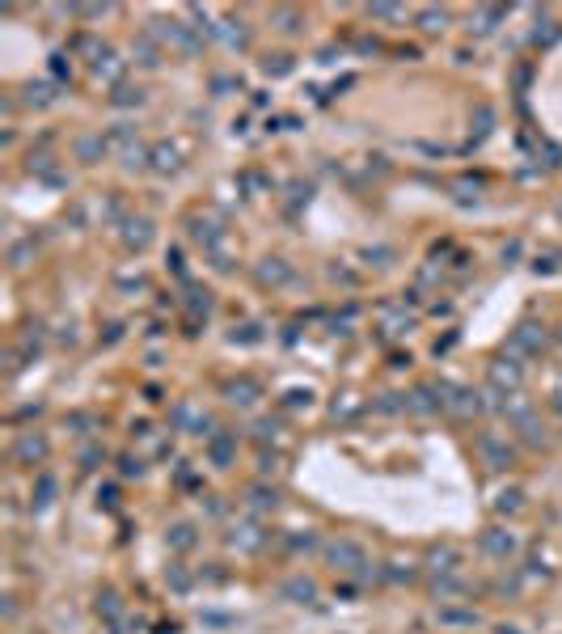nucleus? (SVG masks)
I'll list each match as a JSON object with an SVG mask.
<instances>
[{
  "mask_svg": "<svg viewBox=\"0 0 562 634\" xmlns=\"http://www.w3.org/2000/svg\"><path fill=\"white\" fill-rule=\"evenodd\" d=\"M478 448H482V457L491 461L495 470H507V466H511V448H507V444H499L495 435H482V444H478Z\"/></svg>",
  "mask_w": 562,
  "mask_h": 634,
  "instance_id": "obj_1",
  "label": "nucleus"
},
{
  "mask_svg": "<svg viewBox=\"0 0 562 634\" xmlns=\"http://www.w3.org/2000/svg\"><path fill=\"white\" fill-rule=\"evenodd\" d=\"M326 554H330V563H338V567H363V554H359L351 542H338V546H330Z\"/></svg>",
  "mask_w": 562,
  "mask_h": 634,
  "instance_id": "obj_2",
  "label": "nucleus"
},
{
  "mask_svg": "<svg viewBox=\"0 0 562 634\" xmlns=\"http://www.w3.org/2000/svg\"><path fill=\"white\" fill-rule=\"evenodd\" d=\"M149 237H153V225L149 220H127L123 225V241H127V246H136V250L149 246Z\"/></svg>",
  "mask_w": 562,
  "mask_h": 634,
  "instance_id": "obj_3",
  "label": "nucleus"
},
{
  "mask_svg": "<svg viewBox=\"0 0 562 634\" xmlns=\"http://www.w3.org/2000/svg\"><path fill=\"white\" fill-rule=\"evenodd\" d=\"M17 457H26V461L47 457V440H42V435H21V440H17Z\"/></svg>",
  "mask_w": 562,
  "mask_h": 634,
  "instance_id": "obj_4",
  "label": "nucleus"
},
{
  "mask_svg": "<svg viewBox=\"0 0 562 634\" xmlns=\"http://www.w3.org/2000/svg\"><path fill=\"white\" fill-rule=\"evenodd\" d=\"M102 153H106V140H102V136L77 140V157H81V161H93V157H102Z\"/></svg>",
  "mask_w": 562,
  "mask_h": 634,
  "instance_id": "obj_5",
  "label": "nucleus"
},
{
  "mask_svg": "<svg viewBox=\"0 0 562 634\" xmlns=\"http://www.w3.org/2000/svg\"><path fill=\"white\" fill-rule=\"evenodd\" d=\"M491 377H495V385H511V389H520V368H516V364H507V359H503V364H495V372H491Z\"/></svg>",
  "mask_w": 562,
  "mask_h": 634,
  "instance_id": "obj_6",
  "label": "nucleus"
},
{
  "mask_svg": "<svg viewBox=\"0 0 562 634\" xmlns=\"http://www.w3.org/2000/svg\"><path fill=\"white\" fill-rule=\"evenodd\" d=\"M283 596H296L301 605H309V600L317 596V588H313L309 579H292V583H283Z\"/></svg>",
  "mask_w": 562,
  "mask_h": 634,
  "instance_id": "obj_7",
  "label": "nucleus"
},
{
  "mask_svg": "<svg viewBox=\"0 0 562 634\" xmlns=\"http://www.w3.org/2000/svg\"><path fill=\"white\" fill-rule=\"evenodd\" d=\"M254 394H258V389H254L250 381H241V385H229V402H233V406H250V402H254Z\"/></svg>",
  "mask_w": 562,
  "mask_h": 634,
  "instance_id": "obj_8",
  "label": "nucleus"
},
{
  "mask_svg": "<svg viewBox=\"0 0 562 634\" xmlns=\"http://www.w3.org/2000/svg\"><path fill=\"white\" fill-rule=\"evenodd\" d=\"M486 550H491V554H507L511 546H516V542H511L507 537V533H499V529H491V533H486V542H482Z\"/></svg>",
  "mask_w": 562,
  "mask_h": 634,
  "instance_id": "obj_9",
  "label": "nucleus"
},
{
  "mask_svg": "<svg viewBox=\"0 0 562 634\" xmlns=\"http://www.w3.org/2000/svg\"><path fill=\"white\" fill-rule=\"evenodd\" d=\"M419 21H423V30H444L448 26V13L444 9H423Z\"/></svg>",
  "mask_w": 562,
  "mask_h": 634,
  "instance_id": "obj_10",
  "label": "nucleus"
},
{
  "mask_svg": "<svg viewBox=\"0 0 562 634\" xmlns=\"http://www.w3.org/2000/svg\"><path fill=\"white\" fill-rule=\"evenodd\" d=\"M26 102L30 106H47V102H55V93H51V85H30L26 89Z\"/></svg>",
  "mask_w": 562,
  "mask_h": 634,
  "instance_id": "obj_11",
  "label": "nucleus"
},
{
  "mask_svg": "<svg viewBox=\"0 0 562 634\" xmlns=\"http://www.w3.org/2000/svg\"><path fill=\"white\" fill-rule=\"evenodd\" d=\"M262 68H266V77H283V72H292V60L288 55H275V60H266Z\"/></svg>",
  "mask_w": 562,
  "mask_h": 634,
  "instance_id": "obj_12",
  "label": "nucleus"
},
{
  "mask_svg": "<svg viewBox=\"0 0 562 634\" xmlns=\"http://www.w3.org/2000/svg\"><path fill=\"white\" fill-rule=\"evenodd\" d=\"M250 503H254V507H275V491H262V486H254V491H250Z\"/></svg>",
  "mask_w": 562,
  "mask_h": 634,
  "instance_id": "obj_13",
  "label": "nucleus"
},
{
  "mask_svg": "<svg viewBox=\"0 0 562 634\" xmlns=\"http://www.w3.org/2000/svg\"><path fill=\"white\" fill-rule=\"evenodd\" d=\"M153 157H157V169H178V153L174 149H157Z\"/></svg>",
  "mask_w": 562,
  "mask_h": 634,
  "instance_id": "obj_14",
  "label": "nucleus"
},
{
  "mask_svg": "<svg viewBox=\"0 0 562 634\" xmlns=\"http://www.w3.org/2000/svg\"><path fill=\"white\" fill-rule=\"evenodd\" d=\"M491 123H495V114H491V106H478V140L491 131Z\"/></svg>",
  "mask_w": 562,
  "mask_h": 634,
  "instance_id": "obj_15",
  "label": "nucleus"
},
{
  "mask_svg": "<svg viewBox=\"0 0 562 634\" xmlns=\"http://www.w3.org/2000/svg\"><path fill=\"white\" fill-rule=\"evenodd\" d=\"M140 97H144L140 89H131V85H123V89H118V93H114V102H118V106H127V102H140Z\"/></svg>",
  "mask_w": 562,
  "mask_h": 634,
  "instance_id": "obj_16",
  "label": "nucleus"
},
{
  "mask_svg": "<svg viewBox=\"0 0 562 634\" xmlns=\"http://www.w3.org/2000/svg\"><path fill=\"white\" fill-rule=\"evenodd\" d=\"M258 275H262V279H275V283H279V279H288V266H279V262H271V266H262V271H258Z\"/></svg>",
  "mask_w": 562,
  "mask_h": 634,
  "instance_id": "obj_17",
  "label": "nucleus"
},
{
  "mask_svg": "<svg viewBox=\"0 0 562 634\" xmlns=\"http://www.w3.org/2000/svg\"><path fill=\"white\" fill-rule=\"evenodd\" d=\"M212 457L220 461V466H225V461L233 457V444H229V440H216V444H212Z\"/></svg>",
  "mask_w": 562,
  "mask_h": 634,
  "instance_id": "obj_18",
  "label": "nucleus"
},
{
  "mask_svg": "<svg viewBox=\"0 0 562 634\" xmlns=\"http://www.w3.org/2000/svg\"><path fill=\"white\" fill-rule=\"evenodd\" d=\"M499 511H516L520 507V491H511V495H499V503H495Z\"/></svg>",
  "mask_w": 562,
  "mask_h": 634,
  "instance_id": "obj_19",
  "label": "nucleus"
},
{
  "mask_svg": "<svg viewBox=\"0 0 562 634\" xmlns=\"http://www.w3.org/2000/svg\"><path fill=\"white\" fill-rule=\"evenodd\" d=\"M13 266H26V258H30V241H21V246H13Z\"/></svg>",
  "mask_w": 562,
  "mask_h": 634,
  "instance_id": "obj_20",
  "label": "nucleus"
},
{
  "mask_svg": "<svg viewBox=\"0 0 562 634\" xmlns=\"http://www.w3.org/2000/svg\"><path fill=\"white\" fill-rule=\"evenodd\" d=\"M169 542H174V546H178V550H186V546H190V542H194V537H190V529H186V524H182V529H174V537H169Z\"/></svg>",
  "mask_w": 562,
  "mask_h": 634,
  "instance_id": "obj_21",
  "label": "nucleus"
},
{
  "mask_svg": "<svg viewBox=\"0 0 562 634\" xmlns=\"http://www.w3.org/2000/svg\"><path fill=\"white\" fill-rule=\"evenodd\" d=\"M406 9H398V5H372V17H402Z\"/></svg>",
  "mask_w": 562,
  "mask_h": 634,
  "instance_id": "obj_22",
  "label": "nucleus"
},
{
  "mask_svg": "<svg viewBox=\"0 0 562 634\" xmlns=\"http://www.w3.org/2000/svg\"><path fill=\"white\" fill-rule=\"evenodd\" d=\"M51 72H55V77L64 81L68 72H72V68H68V55H51Z\"/></svg>",
  "mask_w": 562,
  "mask_h": 634,
  "instance_id": "obj_23",
  "label": "nucleus"
},
{
  "mask_svg": "<svg viewBox=\"0 0 562 634\" xmlns=\"http://www.w3.org/2000/svg\"><path fill=\"white\" fill-rule=\"evenodd\" d=\"M275 21H279V30H296V13H275Z\"/></svg>",
  "mask_w": 562,
  "mask_h": 634,
  "instance_id": "obj_24",
  "label": "nucleus"
},
{
  "mask_svg": "<svg viewBox=\"0 0 562 634\" xmlns=\"http://www.w3.org/2000/svg\"><path fill=\"white\" fill-rule=\"evenodd\" d=\"M499 634H520V630H507V626H503V630H499Z\"/></svg>",
  "mask_w": 562,
  "mask_h": 634,
  "instance_id": "obj_25",
  "label": "nucleus"
}]
</instances>
